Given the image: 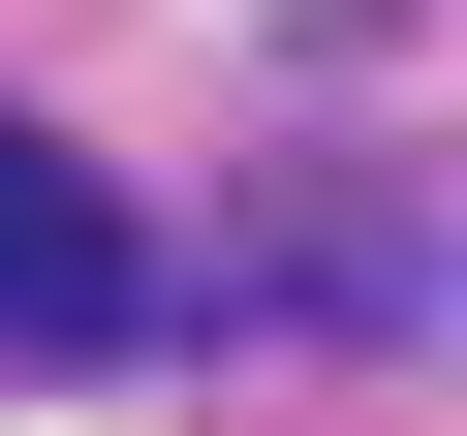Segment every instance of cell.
<instances>
[{
	"label": "cell",
	"mask_w": 467,
	"mask_h": 436,
	"mask_svg": "<svg viewBox=\"0 0 467 436\" xmlns=\"http://www.w3.org/2000/svg\"><path fill=\"white\" fill-rule=\"evenodd\" d=\"M0 343H32V374H125V343H156V218H125L32 94H0Z\"/></svg>",
	"instance_id": "obj_1"
}]
</instances>
